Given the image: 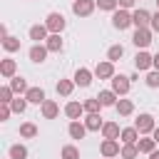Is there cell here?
Returning a JSON list of instances; mask_svg holds the SVG:
<instances>
[{"label":"cell","mask_w":159,"mask_h":159,"mask_svg":"<svg viewBox=\"0 0 159 159\" xmlns=\"http://www.w3.org/2000/svg\"><path fill=\"white\" fill-rule=\"evenodd\" d=\"M134 127H137V132H139L142 137H149V134L157 129V124H154V117H152L149 112H142V114L134 119Z\"/></svg>","instance_id":"cell-1"},{"label":"cell","mask_w":159,"mask_h":159,"mask_svg":"<svg viewBox=\"0 0 159 159\" xmlns=\"http://www.w3.org/2000/svg\"><path fill=\"white\" fill-rule=\"evenodd\" d=\"M65 25H67V20H65L62 12H50V15L45 17V27L50 30V35H60V32L65 30Z\"/></svg>","instance_id":"cell-2"},{"label":"cell","mask_w":159,"mask_h":159,"mask_svg":"<svg viewBox=\"0 0 159 159\" xmlns=\"http://www.w3.org/2000/svg\"><path fill=\"white\" fill-rule=\"evenodd\" d=\"M109 82H112V92H114L117 97H124V94L129 92V87H132V80H129L127 75H114Z\"/></svg>","instance_id":"cell-3"},{"label":"cell","mask_w":159,"mask_h":159,"mask_svg":"<svg viewBox=\"0 0 159 159\" xmlns=\"http://www.w3.org/2000/svg\"><path fill=\"white\" fill-rule=\"evenodd\" d=\"M94 7H97L94 0H72V12L77 17H89L94 12Z\"/></svg>","instance_id":"cell-4"},{"label":"cell","mask_w":159,"mask_h":159,"mask_svg":"<svg viewBox=\"0 0 159 159\" xmlns=\"http://www.w3.org/2000/svg\"><path fill=\"white\" fill-rule=\"evenodd\" d=\"M152 27H139V30H134V35H132V42L139 47V50H144V47H149L152 45Z\"/></svg>","instance_id":"cell-5"},{"label":"cell","mask_w":159,"mask_h":159,"mask_svg":"<svg viewBox=\"0 0 159 159\" xmlns=\"http://www.w3.org/2000/svg\"><path fill=\"white\" fill-rule=\"evenodd\" d=\"M134 67H137V72L152 70V67H154V55H149L147 50H139V52L134 55Z\"/></svg>","instance_id":"cell-6"},{"label":"cell","mask_w":159,"mask_h":159,"mask_svg":"<svg viewBox=\"0 0 159 159\" xmlns=\"http://www.w3.org/2000/svg\"><path fill=\"white\" fill-rule=\"evenodd\" d=\"M132 25H134L137 30H139V27H149V25H152V12L144 10V7L132 10Z\"/></svg>","instance_id":"cell-7"},{"label":"cell","mask_w":159,"mask_h":159,"mask_svg":"<svg viewBox=\"0 0 159 159\" xmlns=\"http://www.w3.org/2000/svg\"><path fill=\"white\" fill-rule=\"evenodd\" d=\"M112 25H114L117 30H127V27L132 25V12H129V10H122V7L114 10V12H112Z\"/></svg>","instance_id":"cell-8"},{"label":"cell","mask_w":159,"mask_h":159,"mask_svg":"<svg viewBox=\"0 0 159 159\" xmlns=\"http://www.w3.org/2000/svg\"><path fill=\"white\" fill-rule=\"evenodd\" d=\"M99 152H102V157H104V159H114V157H119L122 147H119V142H117V139H104V142L99 144Z\"/></svg>","instance_id":"cell-9"},{"label":"cell","mask_w":159,"mask_h":159,"mask_svg":"<svg viewBox=\"0 0 159 159\" xmlns=\"http://www.w3.org/2000/svg\"><path fill=\"white\" fill-rule=\"evenodd\" d=\"M27 35H30V40H32L35 45H45V40L50 37V30H47V27H45V22H42V25H32Z\"/></svg>","instance_id":"cell-10"},{"label":"cell","mask_w":159,"mask_h":159,"mask_svg":"<svg viewBox=\"0 0 159 159\" xmlns=\"http://www.w3.org/2000/svg\"><path fill=\"white\" fill-rule=\"evenodd\" d=\"M94 77H99V80H112V77H114V62H109V60L97 62V67H94Z\"/></svg>","instance_id":"cell-11"},{"label":"cell","mask_w":159,"mask_h":159,"mask_svg":"<svg viewBox=\"0 0 159 159\" xmlns=\"http://www.w3.org/2000/svg\"><path fill=\"white\" fill-rule=\"evenodd\" d=\"M92 77H94V72H92V70L80 67V70L75 72V77H72V80H75V84H77V87H89V84H92Z\"/></svg>","instance_id":"cell-12"},{"label":"cell","mask_w":159,"mask_h":159,"mask_svg":"<svg viewBox=\"0 0 159 159\" xmlns=\"http://www.w3.org/2000/svg\"><path fill=\"white\" fill-rule=\"evenodd\" d=\"M47 55H50V52H47V47H45V45H32V47H30V52H27V57H30L35 65H42V62L47 60Z\"/></svg>","instance_id":"cell-13"},{"label":"cell","mask_w":159,"mask_h":159,"mask_svg":"<svg viewBox=\"0 0 159 159\" xmlns=\"http://www.w3.org/2000/svg\"><path fill=\"white\" fill-rule=\"evenodd\" d=\"M15 72H17V62H15L12 57L0 60V75H2L5 80H12V77H15Z\"/></svg>","instance_id":"cell-14"},{"label":"cell","mask_w":159,"mask_h":159,"mask_svg":"<svg viewBox=\"0 0 159 159\" xmlns=\"http://www.w3.org/2000/svg\"><path fill=\"white\" fill-rule=\"evenodd\" d=\"M40 112H42L45 119H55V117L60 114V104H57L55 99H45V102L40 104Z\"/></svg>","instance_id":"cell-15"},{"label":"cell","mask_w":159,"mask_h":159,"mask_svg":"<svg viewBox=\"0 0 159 159\" xmlns=\"http://www.w3.org/2000/svg\"><path fill=\"white\" fill-rule=\"evenodd\" d=\"M65 114H67L72 122H75V119H80V117L84 114V107H82V102H75V99H72V102H67V104H65Z\"/></svg>","instance_id":"cell-16"},{"label":"cell","mask_w":159,"mask_h":159,"mask_svg":"<svg viewBox=\"0 0 159 159\" xmlns=\"http://www.w3.org/2000/svg\"><path fill=\"white\" fill-rule=\"evenodd\" d=\"M137 147H139V154H152V152H157V142H154V137H139V142H137Z\"/></svg>","instance_id":"cell-17"},{"label":"cell","mask_w":159,"mask_h":159,"mask_svg":"<svg viewBox=\"0 0 159 159\" xmlns=\"http://www.w3.org/2000/svg\"><path fill=\"white\" fill-rule=\"evenodd\" d=\"M25 99H27L30 104H42L47 97H45V89H42V87H30L27 94H25Z\"/></svg>","instance_id":"cell-18"},{"label":"cell","mask_w":159,"mask_h":159,"mask_svg":"<svg viewBox=\"0 0 159 159\" xmlns=\"http://www.w3.org/2000/svg\"><path fill=\"white\" fill-rule=\"evenodd\" d=\"M67 132H70V137H72V139H84V134H87V127H84V122L75 119V122H70Z\"/></svg>","instance_id":"cell-19"},{"label":"cell","mask_w":159,"mask_h":159,"mask_svg":"<svg viewBox=\"0 0 159 159\" xmlns=\"http://www.w3.org/2000/svg\"><path fill=\"white\" fill-rule=\"evenodd\" d=\"M139 132H137V127H124L122 129V134H119V139H122V144H137L139 142Z\"/></svg>","instance_id":"cell-20"},{"label":"cell","mask_w":159,"mask_h":159,"mask_svg":"<svg viewBox=\"0 0 159 159\" xmlns=\"http://www.w3.org/2000/svg\"><path fill=\"white\" fill-rule=\"evenodd\" d=\"M82 122H84L87 132H99V129L104 127V122H102V117H99V114H87Z\"/></svg>","instance_id":"cell-21"},{"label":"cell","mask_w":159,"mask_h":159,"mask_svg":"<svg viewBox=\"0 0 159 159\" xmlns=\"http://www.w3.org/2000/svg\"><path fill=\"white\" fill-rule=\"evenodd\" d=\"M119 134H122V129H119L117 122H104V127H102V137L104 139H119Z\"/></svg>","instance_id":"cell-22"},{"label":"cell","mask_w":159,"mask_h":159,"mask_svg":"<svg viewBox=\"0 0 159 159\" xmlns=\"http://www.w3.org/2000/svg\"><path fill=\"white\" fill-rule=\"evenodd\" d=\"M114 109H117L119 117H129V114L134 112V102H132V99H117Z\"/></svg>","instance_id":"cell-23"},{"label":"cell","mask_w":159,"mask_h":159,"mask_svg":"<svg viewBox=\"0 0 159 159\" xmlns=\"http://www.w3.org/2000/svg\"><path fill=\"white\" fill-rule=\"evenodd\" d=\"M97 99H99V102H102V107H114V104H117V99H119V97H117V94H114V92H112V89H102V92H99V94H97Z\"/></svg>","instance_id":"cell-24"},{"label":"cell","mask_w":159,"mask_h":159,"mask_svg":"<svg viewBox=\"0 0 159 159\" xmlns=\"http://www.w3.org/2000/svg\"><path fill=\"white\" fill-rule=\"evenodd\" d=\"M7 84L12 87V92H15V94H27V89H30V87H27V82H25L22 77H17V75H15Z\"/></svg>","instance_id":"cell-25"},{"label":"cell","mask_w":159,"mask_h":159,"mask_svg":"<svg viewBox=\"0 0 159 159\" xmlns=\"http://www.w3.org/2000/svg\"><path fill=\"white\" fill-rule=\"evenodd\" d=\"M55 89H57V94L70 97V94H72V89H75V80H60V82L55 84Z\"/></svg>","instance_id":"cell-26"},{"label":"cell","mask_w":159,"mask_h":159,"mask_svg":"<svg viewBox=\"0 0 159 159\" xmlns=\"http://www.w3.org/2000/svg\"><path fill=\"white\" fill-rule=\"evenodd\" d=\"M82 107H84V112H87V114H99L102 102H99L97 97H89V99H84V102H82Z\"/></svg>","instance_id":"cell-27"},{"label":"cell","mask_w":159,"mask_h":159,"mask_svg":"<svg viewBox=\"0 0 159 159\" xmlns=\"http://www.w3.org/2000/svg\"><path fill=\"white\" fill-rule=\"evenodd\" d=\"M7 157L10 159H27V147L25 144H12L7 149Z\"/></svg>","instance_id":"cell-28"},{"label":"cell","mask_w":159,"mask_h":159,"mask_svg":"<svg viewBox=\"0 0 159 159\" xmlns=\"http://www.w3.org/2000/svg\"><path fill=\"white\" fill-rule=\"evenodd\" d=\"M45 47H47V52H60L62 50V37L60 35H50L45 40Z\"/></svg>","instance_id":"cell-29"},{"label":"cell","mask_w":159,"mask_h":159,"mask_svg":"<svg viewBox=\"0 0 159 159\" xmlns=\"http://www.w3.org/2000/svg\"><path fill=\"white\" fill-rule=\"evenodd\" d=\"M27 104H30V102L25 99V94H17V97L10 102V107H12V112H15V114H22V112L27 109Z\"/></svg>","instance_id":"cell-30"},{"label":"cell","mask_w":159,"mask_h":159,"mask_svg":"<svg viewBox=\"0 0 159 159\" xmlns=\"http://www.w3.org/2000/svg\"><path fill=\"white\" fill-rule=\"evenodd\" d=\"M119 157H122V159H137V157H139V147H137V144H122Z\"/></svg>","instance_id":"cell-31"},{"label":"cell","mask_w":159,"mask_h":159,"mask_svg":"<svg viewBox=\"0 0 159 159\" xmlns=\"http://www.w3.org/2000/svg\"><path fill=\"white\" fill-rule=\"evenodd\" d=\"M15 97H17V94L12 92V87H10V84H2V87H0V104H10Z\"/></svg>","instance_id":"cell-32"},{"label":"cell","mask_w":159,"mask_h":159,"mask_svg":"<svg viewBox=\"0 0 159 159\" xmlns=\"http://www.w3.org/2000/svg\"><path fill=\"white\" fill-rule=\"evenodd\" d=\"M35 134H37V127H35L32 122H22V124H20V137H22V139H32Z\"/></svg>","instance_id":"cell-33"},{"label":"cell","mask_w":159,"mask_h":159,"mask_svg":"<svg viewBox=\"0 0 159 159\" xmlns=\"http://www.w3.org/2000/svg\"><path fill=\"white\" fill-rule=\"evenodd\" d=\"M124 57V47L122 45H112L109 50H107V60L109 62H117V60H122Z\"/></svg>","instance_id":"cell-34"},{"label":"cell","mask_w":159,"mask_h":159,"mask_svg":"<svg viewBox=\"0 0 159 159\" xmlns=\"http://www.w3.org/2000/svg\"><path fill=\"white\" fill-rule=\"evenodd\" d=\"M60 157H62V159H80V149H77L75 144H65L62 152H60Z\"/></svg>","instance_id":"cell-35"},{"label":"cell","mask_w":159,"mask_h":159,"mask_svg":"<svg viewBox=\"0 0 159 159\" xmlns=\"http://www.w3.org/2000/svg\"><path fill=\"white\" fill-rule=\"evenodd\" d=\"M2 47H5V52H17V50H20V40L12 37V35H7V37L2 40Z\"/></svg>","instance_id":"cell-36"},{"label":"cell","mask_w":159,"mask_h":159,"mask_svg":"<svg viewBox=\"0 0 159 159\" xmlns=\"http://www.w3.org/2000/svg\"><path fill=\"white\" fill-rule=\"evenodd\" d=\"M94 2H97L99 10H109V12L119 10V2H117V0H94Z\"/></svg>","instance_id":"cell-37"},{"label":"cell","mask_w":159,"mask_h":159,"mask_svg":"<svg viewBox=\"0 0 159 159\" xmlns=\"http://www.w3.org/2000/svg\"><path fill=\"white\" fill-rule=\"evenodd\" d=\"M144 82H147V87H159V72L157 70H149Z\"/></svg>","instance_id":"cell-38"},{"label":"cell","mask_w":159,"mask_h":159,"mask_svg":"<svg viewBox=\"0 0 159 159\" xmlns=\"http://www.w3.org/2000/svg\"><path fill=\"white\" fill-rule=\"evenodd\" d=\"M10 114H12V107L10 104H0V122H7Z\"/></svg>","instance_id":"cell-39"},{"label":"cell","mask_w":159,"mask_h":159,"mask_svg":"<svg viewBox=\"0 0 159 159\" xmlns=\"http://www.w3.org/2000/svg\"><path fill=\"white\" fill-rule=\"evenodd\" d=\"M149 27H152V32H159V10L152 15V25Z\"/></svg>","instance_id":"cell-40"},{"label":"cell","mask_w":159,"mask_h":159,"mask_svg":"<svg viewBox=\"0 0 159 159\" xmlns=\"http://www.w3.org/2000/svg\"><path fill=\"white\" fill-rule=\"evenodd\" d=\"M117 2H119V7H122V10H132L137 0H117Z\"/></svg>","instance_id":"cell-41"},{"label":"cell","mask_w":159,"mask_h":159,"mask_svg":"<svg viewBox=\"0 0 159 159\" xmlns=\"http://www.w3.org/2000/svg\"><path fill=\"white\" fill-rule=\"evenodd\" d=\"M0 37H2V40L7 37V27H5V25H0Z\"/></svg>","instance_id":"cell-42"},{"label":"cell","mask_w":159,"mask_h":159,"mask_svg":"<svg viewBox=\"0 0 159 159\" xmlns=\"http://www.w3.org/2000/svg\"><path fill=\"white\" fill-rule=\"evenodd\" d=\"M152 137H154V142H157V144H159V127H157V129H154V132H152Z\"/></svg>","instance_id":"cell-43"},{"label":"cell","mask_w":159,"mask_h":159,"mask_svg":"<svg viewBox=\"0 0 159 159\" xmlns=\"http://www.w3.org/2000/svg\"><path fill=\"white\" fill-rule=\"evenodd\" d=\"M154 70H157V72H159V52H157V55H154Z\"/></svg>","instance_id":"cell-44"},{"label":"cell","mask_w":159,"mask_h":159,"mask_svg":"<svg viewBox=\"0 0 159 159\" xmlns=\"http://www.w3.org/2000/svg\"><path fill=\"white\" fill-rule=\"evenodd\" d=\"M149 159H159V149H157V152H152V154H149Z\"/></svg>","instance_id":"cell-45"},{"label":"cell","mask_w":159,"mask_h":159,"mask_svg":"<svg viewBox=\"0 0 159 159\" xmlns=\"http://www.w3.org/2000/svg\"><path fill=\"white\" fill-rule=\"evenodd\" d=\"M157 7H159V0H157Z\"/></svg>","instance_id":"cell-46"}]
</instances>
